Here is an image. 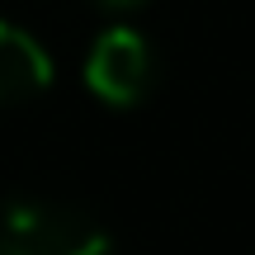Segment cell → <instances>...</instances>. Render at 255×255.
<instances>
[{
  "instance_id": "cell-1",
  "label": "cell",
  "mask_w": 255,
  "mask_h": 255,
  "mask_svg": "<svg viewBox=\"0 0 255 255\" xmlns=\"http://www.w3.org/2000/svg\"><path fill=\"white\" fill-rule=\"evenodd\" d=\"M114 241L90 213L52 199H14L0 213V255H109Z\"/></svg>"
},
{
  "instance_id": "cell-2",
  "label": "cell",
  "mask_w": 255,
  "mask_h": 255,
  "mask_svg": "<svg viewBox=\"0 0 255 255\" xmlns=\"http://www.w3.org/2000/svg\"><path fill=\"white\" fill-rule=\"evenodd\" d=\"M151 71H156V57H151L146 33H137L132 24H109L90 43V52H85L81 81L100 104H109V109H132V104H142L146 90H151Z\"/></svg>"
},
{
  "instance_id": "cell-3",
  "label": "cell",
  "mask_w": 255,
  "mask_h": 255,
  "mask_svg": "<svg viewBox=\"0 0 255 255\" xmlns=\"http://www.w3.org/2000/svg\"><path fill=\"white\" fill-rule=\"evenodd\" d=\"M52 52L28 28L0 19V104H24L52 85Z\"/></svg>"
},
{
  "instance_id": "cell-4",
  "label": "cell",
  "mask_w": 255,
  "mask_h": 255,
  "mask_svg": "<svg viewBox=\"0 0 255 255\" xmlns=\"http://www.w3.org/2000/svg\"><path fill=\"white\" fill-rule=\"evenodd\" d=\"M90 5H100V9H137L146 0H90Z\"/></svg>"
}]
</instances>
